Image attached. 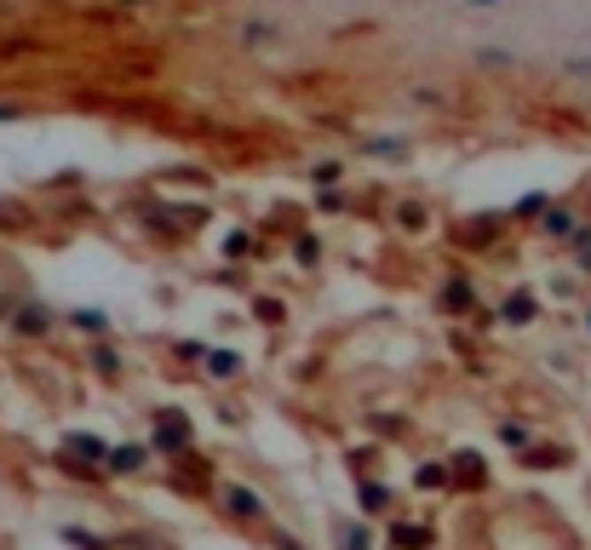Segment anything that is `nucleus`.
I'll list each match as a JSON object with an SVG mask.
<instances>
[{
  "label": "nucleus",
  "instance_id": "f257e3e1",
  "mask_svg": "<svg viewBox=\"0 0 591 550\" xmlns=\"http://www.w3.org/2000/svg\"><path fill=\"white\" fill-rule=\"evenodd\" d=\"M224 510H230V516H241V522H259L264 516V499L253 493V487H224Z\"/></svg>",
  "mask_w": 591,
  "mask_h": 550
},
{
  "label": "nucleus",
  "instance_id": "f03ea898",
  "mask_svg": "<svg viewBox=\"0 0 591 550\" xmlns=\"http://www.w3.org/2000/svg\"><path fill=\"white\" fill-rule=\"evenodd\" d=\"M282 23H270V18H253V23H241V46H247V52H264V46L270 41H282Z\"/></svg>",
  "mask_w": 591,
  "mask_h": 550
},
{
  "label": "nucleus",
  "instance_id": "7ed1b4c3",
  "mask_svg": "<svg viewBox=\"0 0 591 550\" xmlns=\"http://www.w3.org/2000/svg\"><path fill=\"white\" fill-rule=\"evenodd\" d=\"M46 327H52V315H46L41 304H23V310L12 315V333H23V338H41Z\"/></svg>",
  "mask_w": 591,
  "mask_h": 550
},
{
  "label": "nucleus",
  "instance_id": "20e7f679",
  "mask_svg": "<svg viewBox=\"0 0 591 550\" xmlns=\"http://www.w3.org/2000/svg\"><path fill=\"white\" fill-rule=\"evenodd\" d=\"M494 236H500V229H494V218H471V224L454 229V241H460V247H488Z\"/></svg>",
  "mask_w": 591,
  "mask_h": 550
},
{
  "label": "nucleus",
  "instance_id": "39448f33",
  "mask_svg": "<svg viewBox=\"0 0 591 550\" xmlns=\"http://www.w3.org/2000/svg\"><path fill=\"white\" fill-rule=\"evenodd\" d=\"M391 539L402 545V550H425V545H431V528H414V522H396V528H391Z\"/></svg>",
  "mask_w": 591,
  "mask_h": 550
},
{
  "label": "nucleus",
  "instance_id": "423d86ee",
  "mask_svg": "<svg viewBox=\"0 0 591 550\" xmlns=\"http://www.w3.org/2000/svg\"><path fill=\"white\" fill-rule=\"evenodd\" d=\"M471 64H482V69H511L517 52H500V46H471Z\"/></svg>",
  "mask_w": 591,
  "mask_h": 550
},
{
  "label": "nucleus",
  "instance_id": "0eeeda50",
  "mask_svg": "<svg viewBox=\"0 0 591 550\" xmlns=\"http://www.w3.org/2000/svg\"><path fill=\"white\" fill-rule=\"evenodd\" d=\"M454 476H460V482H471V487H482V476H488V470H482L477 453H454Z\"/></svg>",
  "mask_w": 591,
  "mask_h": 550
},
{
  "label": "nucleus",
  "instance_id": "6e6552de",
  "mask_svg": "<svg viewBox=\"0 0 591 550\" xmlns=\"http://www.w3.org/2000/svg\"><path fill=\"white\" fill-rule=\"evenodd\" d=\"M534 470H557V464H569V447H540V453H528Z\"/></svg>",
  "mask_w": 591,
  "mask_h": 550
},
{
  "label": "nucleus",
  "instance_id": "1a4fd4ad",
  "mask_svg": "<svg viewBox=\"0 0 591 550\" xmlns=\"http://www.w3.org/2000/svg\"><path fill=\"white\" fill-rule=\"evenodd\" d=\"M110 470H121V476H132V470H144V447H121V453L110 459Z\"/></svg>",
  "mask_w": 591,
  "mask_h": 550
},
{
  "label": "nucleus",
  "instance_id": "9d476101",
  "mask_svg": "<svg viewBox=\"0 0 591 550\" xmlns=\"http://www.w3.org/2000/svg\"><path fill=\"white\" fill-rule=\"evenodd\" d=\"M442 304H448V310H465V304H471V287H465V281L454 275L448 287H442Z\"/></svg>",
  "mask_w": 591,
  "mask_h": 550
},
{
  "label": "nucleus",
  "instance_id": "9b49d317",
  "mask_svg": "<svg viewBox=\"0 0 591 550\" xmlns=\"http://www.w3.org/2000/svg\"><path fill=\"white\" fill-rule=\"evenodd\" d=\"M339 539H345V550H373L368 528H356V522H339Z\"/></svg>",
  "mask_w": 591,
  "mask_h": 550
},
{
  "label": "nucleus",
  "instance_id": "f8f14e48",
  "mask_svg": "<svg viewBox=\"0 0 591 550\" xmlns=\"http://www.w3.org/2000/svg\"><path fill=\"white\" fill-rule=\"evenodd\" d=\"M505 321H511V327H528V321H534V298H511V304H505Z\"/></svg>",
  "mask_w": 591,
  "mask_h": 550
},
{
  "label": "nucleus",
  "instance_id": "ddd939ff",
  "mask_svg": "<svg viewBox=\"0 0 591 550\" xmlns=\"http://www.w3.org/2000/svg\"><path fill=\"white\" fill-rule=\"evenodd\" d=\"M419 487H448V464H419Z\"/></svg>",
  "mask_w": 591,
  "mask_h": 550
},
{
  "label": "nucleus",
  "instance_id": "4468645a",
  "mask_svg": "<svg viewBox=\"0 0 591 550\" xmlns=\"http://www.w3.org/2000/svg\"><path fill=\"white\" fill-rule=\"evenodd\" d=\"M500 442H505V447H528V424L505 419V424H500Z\"/></svg>",
  "mask_w": 591,
  "mask_h": 550
},
{
  "label": "nucleus",
  "instance_id": "2eb2a0df",
  "mask_svg": "<svg viewBox=\"0 0 591 550\" xmlns=\"http://www.w3.org/2000/svg\"><path fill=\"white\" fill-rule=\"evenodd\" d=\"M75 327H81V333H110V315H98V310H81V315H75Z\"/></svg>",
  "mask_w": 591,
  "mask_h": 550
},
{
  "label": "nucleus",
  "instance_id": "dca6fc26",
  "mask_svg": "<svg viewBox=\"0 0 591 550\" xmlns=\"http://www.w3.org/2000/svg\"><path fill=\"white\" fill-rule=\"evenodd\" d=\"M385 505H391V493H385V487H362V510H368V516H379Z\"/></svg>",
  "mask_w": 591,
  "mask_h": 550
},
{
  "label": "nucleus",
  "instance_id": "f3484780",
  "mask_svg": "<svg viewBox=\"0 0 591 550\" xmlns=\"http://www.w3.org/2000/svg\"><path fill=\"white\" fill-rule=\"evenodd\" d=\"M414 104L419 109H442V104H448V92H442V87H414Z\"/></svg>",
  "mask_w": 591,
  "mask_h": 550
},
{
  "label": "nucleus",
  "instance_id": "a211bd4d",
  "mask_svg": "<svg viewBox=\"0 0 591 550\" xmlns=\"http://www.w3.org/2000/svg\"><path fill=\"white\" fill-rule=\"evenodd\" d=\"M92 367H98L104 378H115L121 373V356H115V350H92Z\"/></svg>",
  "mask_w": 591,
  "mask_h": 550
},
{
  "label": "nucleus",
  "instance_id": "6ab92c4d",
  "mask_svg": "<svg viewBox=\"0 0 591 550\" xmlns=\"http://www.w3.org/2000/svg\"><path fill=\"white\" fill-rule=\"evenodd\" d=\"M546 236H569V241H574V218H569V213H551V218H546Z\"/></svg>",
  "mask_w": 591,
  "mask_h": 550
},
{
  "label": "nucleus",
  "instance_id": "aec40b11",
  "mask_svg": "<svg viewBox=\"0 0 591 550\" xmlns=\"http://www.w3.org/2000/svg\"><path fill=\"white\" fill-rule=\"evenodd\" d=\"M69 447H75V453H92V459H104V442H98V436H69Z\"/></svg>",
  "mask_w": 591,
  "mask_h": 550
},
{
  "label": "nucleus",
  "instance_id": "412c9836",
  "mask_svg": "<svg viewBox=\"0 0 591 550\" xmlns=\"http://www.w3.org/2000/svg\"><path fill=\"white\" fill-rule=\"evenodd\" d=\"M236 373H241L236 356H213V378H236Z\"/></svg>",
  "mask_w": 591,
  "mask_h": 550
},
{
  "label": "nucleus",
  "instance_id": "4be33fe9",
  "mask_svg": "<svg viewBox=\"0 0 591 550\" xmlns=\"http://www.w3.org/2000/svg\"><path fill=\"white\" fill-rule=\"evenodd\" d=\"M402 224H408V229H419V224H425V206L408 201V206H402Z\"/></svg>",
  "mask_w": 591,
  "mask_h": 550
},
{
  "label": "nucleus",
  "instance_id": "5701e85b",
  "mask_svg": "<svg viewBox=\"0 0 591 550\" xmlns=\"http://www.w3.org/2000/svg\"><path fill=\"white\" fill-rule=\"evenodd\" d=\"M316 183H339V161H322L316 167Z\"/></svg>",
  "mask_w": 591,
  "mask_h": 550
},
{
  "label": "nucleus",
  "instance_id": "b1692460",
  "mask_svg": "<svg viewBox=\"0 0 591 550\" xmlns=\"http://www.w3.org/2000/svg\"><path fill=\"white\" fill-rule=\"evenodd\" d=\"M563 69L569 75H591V58H563Z\"/></svg>",
  "mask_w": 591,
  "mask_h": 550
},
{
  "label": "nucleus",
  "instance_id": "393cba45",
  "mask_svg": "<svg viewBox=\"0 0 591 550\" xmlns=\"http://www.w3.org/2000/svg\"><path fill=\"white\" fill-rule=\"evenodd\" d=\"M155 0H121V12H150Z\"/></svg>",
  "mask_w": 591,
  "mask_h": 550
},
{
  "label": "nucleus",
  "instance_id": "a878e982",
  "mask_svg": "<svg viewBox=\"0 0 591 550\" xmlns=\"http://www.w3.org/2000/svg\"><path fill=\"white\" fill-rule=\"evenodd\" d=\"M18 115H23L18 104H0V120H18Z\"/></svg>",
  "mask_w": 591,
  "mask_h": 550
},
{
  "label": "nucleus",
  "instance_id": "bb28decb",
  "mask_svg": "<svg viewBox=\"0 0 591 550\" xmlns=\"http://www.w3.org/2000/svg\"><path fill=\"white\" fill-rule=\"evenodd\" d=\"M282 550H305V545H299V539H287V533H282Z\"/></svg>",
  "mask_w": 591,
  "mask_h": 550
},
{
  "label": "nucleus",
  "instance_id": "cd10ccee",
  "mask_svg": "<svg viewBox=\"0 0 591 550\" xmlns=\"http://www.w3.org/2000/svg\"><path fill=\"white\" fill-rule=\"evenodd\" d=\"M465 6H500V0H465Z\"/></svg>",
  "mask_w": 591,
  "mask_h": 550
}]
</instances>
